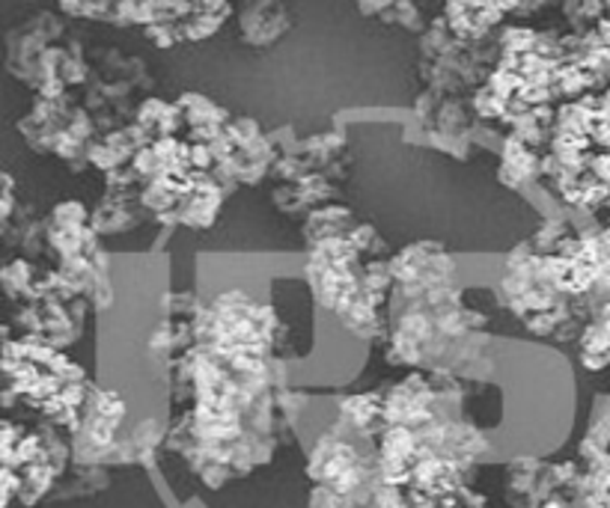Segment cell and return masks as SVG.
Segmentation results:
<instances>
[{"label":"cell","mask_w":610,"mask_h":508,"mask_svg":"<svg viewBox=\"0 0 610 508\" xmlns=\"http://www.w3.org/2000/svg\"><path fill=\"white\" fill-rule=\"evenodd\" d=\"M500 15H503L500 7H447L450 30L462 39H474V36L480 39Z\"/></svg>","instance_id":"cell-2"},{"label":"cell","mask_w":610,"mask_h":508,"mask_svg":"<svg viewBox=\"0 0 610 508\" xmlns=\"http://www.w3.org/2000/svg\"><path fill=\"white\" fill-rule=\"evenodd\" d=\"M241 36L253 48H265L277 42L289 30V12L277 3H253L241 12Z\"/></svg>","instance_id":"cell-1"}]
</instances>
